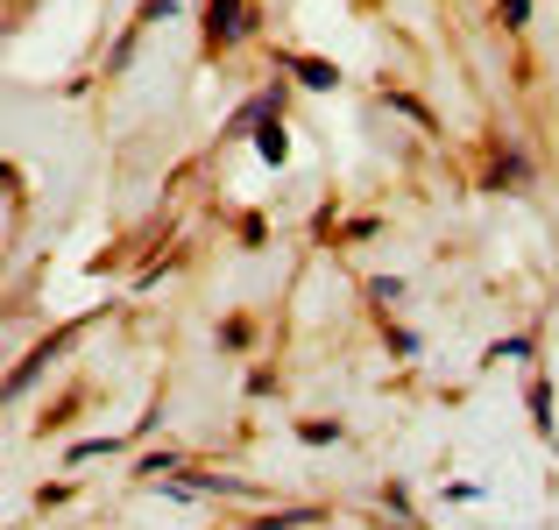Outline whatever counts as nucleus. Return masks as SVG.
Segmentation results:
<instances>
[{
  "mask_svg": "<svg viewBox=\"0 0 559 530\" xmlns=\"http://www.w3.org/2000/svg\"><path fill=\"white\" fill-rule=\"evenodd\" d=\"M241 28H248L241 0H213V8H205V43H213V50H227V43H241Z\"/></svg>",
  "mask_w": 559,
  "mask_h": 530,
  "instance_id": "obj_1",
  "label": "nucleus"
},
{
  "mask_svg": "<svg viewBox=\"0 0 559 530\" xmlns=\"http://www.w3.org/2000/svg\"><path fill=\"white\" fill-rule=\"evenodd\" d=\"M262 156H270V164H284V128H276V121L262 128Z\"/></svg>",
  "mask_w": 559,
  "mask_h": 530,
  "instance_id": "obj_2",
  "label": "nucleus"
},
{
  "mask_svg": "<svg viewBox=\"0 0 559 530\" xmlns=\"http://www.w3.org/2000/svg\"><path fill=\"white\" fill-rule=\"evenodd\" d=\"M496 8H503V22H510V28L532 22V0H496Z\"/></svg>",
  "mask_w": 559,
  "mask_h": 530,
  "instance_id": "obj_3",
  "label": "nucleus"
},
{
  "mask_svg": "<svg viewBox=\"0 0 559 530\" xmlns=\"http://www.w3.org/2000/svg\"><path fill=\"white\" fill-rule=\"evenodd\" d=\"M298 79H305V85H333V64H312V57H305V64H298Z\"/></svg>",
  "mask_w": 559,
  "mask_h": 530,
  "instance_id": "obj_4",
  "label": "nucleus"
},
{
  "mask_svg": "<svg viewBox=\"0 0 559 530\" xmlns=\"http://www.w3.org/2000/svg\"><path fill=\"white\" fill-rule=\"evenodd\" d=\"M178 8V0H142V22H150V14H170Z\"/></svg>",
  "mask_w": 559,
  "mask_h": 530,
  "instance_id": "obj_5",
  "label": "nucleus"
}]
</instances>
